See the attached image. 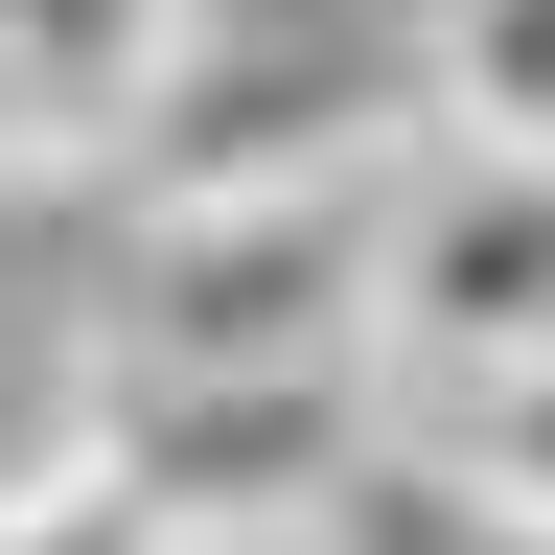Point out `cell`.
<instances>
[{"instance_id": "1", "label": "cell", "mask_w": 555, "mask_h": 555, "mask_svg": "<svg viewBox=\"0 0 555 555\" xmlns=\"http://www.w3.org/2000/svg\"><path fill=\"white\" fill-rule=\"evenodd\" d=\"M393 208H416V163L139 208V232H116V278H93V393H255V371H371V324H393Z\"/></svg>"}, {"instance_id": "2", "label": "cell", "mask_w": 555, "mask_h": 555, "mask_svg": "<svg viewBox=\"0 0 555 555\" xmlns=\"http://www.w3.org/2000/svg\"><path fill=\"white\" fill-rule=\"evenodd\" d=\"M347 163H440L416 116V24L371 0H208L185 69L116 139V208H208V185H347Z\"/></svg>"}, {"instance_id": "3", "label": "cell", "mask_w": 555, "mask_h": 555, "mask_svg": "<svg viewBox=\"0 0 555 555\" xmlns=\"http://www.w3.org/2000/svg\"><path fill=\"white\" fill-rule=\"evenodd\" d=\"M116 486L163 509V555H324L347 509L393 486V416L371 371H255V393H93Z\"/></svg>"}, {"instance_id": "4", "label": "cell", "mask_w": 555, "mask_h": 555, "mask_svg": "<svg viewBox=\"0 0 555 555\" xmlns=\"http://www.w3.org/2000/svg\"><path fill=\"white\" fill-rule=\"evenodd\" d=\"M393 371L416 393H509V371H555V163H463V139H440V163H416V208H393Z\"/></svg>"}, {"instance_id": "5", "label": "cell", "mask_w": 555, "mask_h": 555, "mask_svg": "<svg viewBox=\"0 0 555 555\" xmlns=\"http://www.w3.org/2000/svg\"><path fill=\"white\" fill-rule=\"evenodd\" d=\"M416 116L463 163H555V0H416Z\"/></svg>"}, {"instance_id": "6", "label": "cell", "mask_w": 555, "mask_h": 555, "mask_svg": "<svg viewBox=\"0 0 555 555\" xmlns=\"http://www.w3.org/2000/svg\"><path fill=\"white\" fill-rule=\"evenodd\" d=\"M185 24L208 0H0V69H24L69 139H139V93L185 69Z\"/></svg>"}, {"instance_id": "7", "label": "cell", "mask_w": 555, "mask_h": 555, "mask_svg": "<svg viewBox=\"0 0 555 555\" xmlns=\"http://www.w3.org/2000/svg\"><path fill=\"white\" fill-rule=\"evenodd\" d=\"M0 555H163V509L116 486V440L69 416V440H24L0 463Z\"/></svg>"}, {"instance_id": "8", "label": "cell", "mask_w": 555, "mask_h": 555, "mask_svg": "<svg viewBox=\"0 0 555 555\" xmlns=\"http://www.w3.org/2000/svg\"><path fill=\"white\" fill-rule=\"evenodd\" d=\"M416 463H440V486H486V509H532V532H555V371H509V393H463V416H416Z\"/></svg>"}, {"instance_id": "9", "label": "cell", "mask_w": 555, "mask_h": 555, "mask_svg": "<svg viewBox=\"0 0 555 555\" xmlns=\"http://www.w3.org/2000/svg\"><path fill=\"white\" fill-rule=\"evenodd\" d=\"M347 555H555V532H532V509H486V486H440V463L393 440V486L347 509Z\"/></svg>"}, {"instance_id": "10", "label": "cell", "mask_w": 555, "mask_h": 555, "mask_svg": "<svg viewBox=\"0 0 555 555\" xmlns=\"http://www.w3.org/2000/svg\"><path fill=\"white\" fill-rule=\"evenodd\" d=\"M0 185H116V139H69V116L24 93V69H0Z\"/></svg>"}, {"instance_id": "11", "label": "cell", "mask_w": 555, "mask_h": 555, "mask_svg": "<svg viewBox=\"0 0 555 555\" xmlns=\"http://www.w3.org/2000/svg\"><path fill=\"white\" fill-rule=\"evenodd\" d=\"M324 555H347V532H324Z\"/></svg>"}]
</instances>
